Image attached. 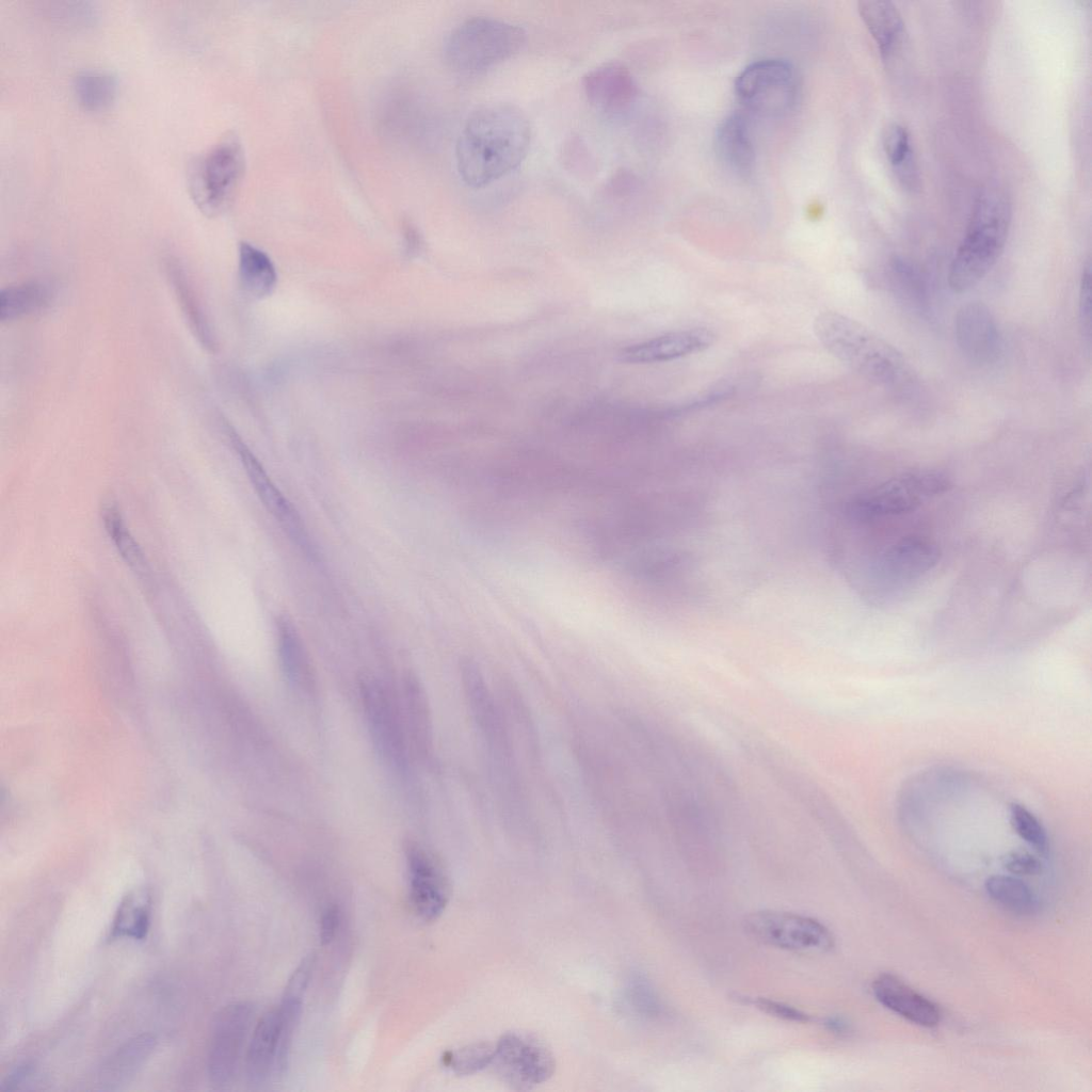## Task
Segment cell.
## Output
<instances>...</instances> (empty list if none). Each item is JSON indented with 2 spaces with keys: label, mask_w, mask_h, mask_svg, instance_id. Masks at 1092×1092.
Listing matches in <instances>:
<instances>
[{
  "label": "cell",
  "mask_w": 1092,
  "mask_h": 1092,
  "mask_svg": "<svg viewBox=\"0 0 1092 1092\" xmlns=\"http://www.w3.org/2000/svg\"><path fill=\"white\" fill-rule=\"evenodd\" d=\"M35 1075V1067L33 1064L25 1063L17 1066L2 1081L1 1090L12 1091L26 1087L30 1083L31 1078Z\"/></svg>",
  "instance_id": "cell-40"
},
{
  "label": "cell",
  "mask_w": 1092,
  "mask_h": 1092,
  "mask_svg": "<svg viewBox=\"0 0 1092 1092\" xmlns=\"http://www.w3.org/2000/svg\"><path fill=\"white\" fill-rule=\"evenodd\" d=\"M941 549L932 540L920 536H904L885 552V569L894 577L914 579L931 571L941 560Z\"/></svg>",
  "instance_id": "cell-21"
},
{
  "label": "cell",
  "mask_w": 1092,
  "mask_h": 1092,
  "mask_svg": "<svg viewBox=\"0 0 1092 1092\" xmlns=\"http://www.w3.org/2000/svg\"><path fill=\"white\" fill-rule=\"evenodd\" d=\"M495 1045L472 1043L445 1054L444 1064L457 1075H471L491 1066Z\"/></svg>",
  "instance_id": "cell-33"
},
{
  "label": "cell",
  "mask_w": 1092,
  "mask_h": 1092,
  "mask_svg": "<svg viewBox=\"0 0 1092 1092\" xmlns=\"http://www.w3.org/2000/svg\"><path fill=\"white\" fill-rule=\"evenodd\" d=\"M860 15L878 45L884 59H888L902 39L904 23L900 12L889 1H861Z\"/></svg>",
  "instance_id": "cell-24"
},
{
  "label": "cell",
  "mask_w": 1092,
  "mask_h": 1092,
  "mask_svg": "<svg viewBox=\"0 0 1092 1092\" xmlns=\"http://www.w3.org/2000/svg\"><path fill=\"white\" fill-rule=\"evenodd\" d=\"M149 924L150 896L146 889H134L119 903L110 929V938L143 940Z\"/></svg>",
  "instance_id": "cell-27"
},
{
  "label": "cell",
  "mask_w": 1092,
  "mask_h": 1092,
  "mask_svg": "<svg viewBox=\"0 0 1092 1092\" xmlns=\"http://www.w3.org/2000/svg\"><path fill=\"white\" fill-rule=\"evenodd\" d=\"M244 170L243 146L232 132L195 158L189 166L188 186L198 209L208 216L225 212L237 194Z\"/></svg>",
  "instance_id": "cell-5"
},
{
  "label": "cell",
  "mask_w": 1092,
  "mask_h": 1092,
  "mask_svg": "<svg viewBox=\"0 0 1092 1092\" xmlns=\"http://www.w3.org/2000/svg\"><path fill=\"white\" fill-rule=\"evenodd\" d=\"M406 855L411 904L421 919L435 920L449 901L448 880L438 864L422 849L411 847Z\"/></svg>",
  "instance_id": "cell-12"
},
{
  "label": "cell",
  "mask_w": 1092,
  "mask_h": 1092,
  "mask_svg": "<svg viewBox=\"0 0 1092 1092\" xmlns=\"http://www.w3.org/2000/svg\"><path fill=\"white\" fill-rule=\"evenodd\" d=\"M717 339L706 327L685 328L631 344L619 352L626 364L664 363L696 354L710 348Z\"/></svg>",
  "instance_id": "cell-14"
},
{
  "label": "cell",
  "mask_w": 1092,
  "mask_h": 1092,
  "mask_svg": "<svg viewBox=\"0 0 1092 1092\" xmlns=\"http://www.w3.org/2000/svg\"><path fill=\"white\" fill-rule=\"evenodd\" d=\"M582 86L588 100L598 110L620 114L630 108L638 95L631 71L620 62L603 63L589 70Z\"/></svg>",
  "instance_id": "cell-16"
},
{
  "label": "cell",
  "mask_w": 1092,
  "mask_h": 1092,
  "mask_svg": "<svg viewBox=\"0 0 1092 1092\" xmlns=\"http://www.w3.org/2000/svg\"><path fill=\"white\" fill-rule=\"evenodd\" d=\"M504 1082L518 1090L547 1081L555 1072L550 1050L536 1039L518 1032L503 1034L495 1044L491 1063Z\"/></svg>",
  "instance_id": "cell-11"
},
{
  "label": "cell",
  "mask_w": 1092,
  "mask_h": 1092,
  "mask_svg": "<svg viewBox=\"0 0 1092 1092\" xmlns=\"http://www.w3.org/2000/svg\"><path fill=\"white\" fill-rule=\"evenodd\" d=\"M525 42L526 32L517 25L493 17H471L447 35L444 59L456 71L477 73L512 58Z\"/></svg>",
  "instance_id": "cell-4"
},
{
  "label": "cell",
  "mask_w": 1092,
  "mask_h": 1092,
  "mask_svg": "<svg viewBox=\"0 0 1092 1092\" xmlns=\"http://www.w3.org/2000/svg\"><path fill=\"white\" fill-rule=\"evenodd\" d=\"M238 280L242 291L252 299L270 295L277 283V273L271 258L248 242L238 248Z\"/></svg>",
  "instance_id": "cell-25"
},
{
  "label": "cell",
  "mask_w": 1092,
  "mask_h": 1092,
  "mask_svg": "<svg viewBox=\"0 0 1092 1092\" xmlns=\"http://www.w3.org/2000/svg\"><path fill=\"white\" fill-rule=\"evenodd\" d=\"M626 1000L635 1011L646 1016L655 1015L659 1011L657 996L647 980L642 977L631 979L626 989Z\"/></svg>",
  "instance_id": "cell-35"
},
{
  "label": "cell",
  "mask_w": 1092,
  "mask_h": 1092,
  "mask_svg": "<svg viewBox=\"0 0 1092 1092\" xmlns=\"http://www.w3.org/2000/svg\"><path fill=\"white\" fill-rule=\"evenodd\" d=\"M253 1018L254 1007L245 1001L229 1003L215 1015L207 1061L208 1075L213 1086L222 1088L232 1081Z\"/></svg>",
  "instance_id": "cell-10"
},
{
  "label": "cell",
  "mask_w": 1092,
  "mask_h": 1092,
  "mask_svg": "<svg viewBox=\"0 0 1092 1092\" xmlns=\"http://www.w3.org/2000/svg\"><path fill=\"white\" fill-rule=\"evenodd\" d=\"M735 998H737V1001L741 1003L754 1006L755 1008L761 1010L765 1013H768L770 1015H773L785 1021L798 1023H807L810 1021V1016L807 1013L781 1001L768 999L765 997H754L738 994L735 995Z\"/></svg>",
  "instance_id": "cell-36"
},
{
  "label": "cell",
  "mask_w": 1092,
  "mask_h": 1092,
  "mask_svg": "<svg viewBox=\"0 0 1092 1092\" xmlns=\"http://www.w3.org/2000/svg\"><path fill=\"white\" fill-rule=\"evenodd\" d=\"M883 148L903 186L915 187L917 168L906 128L897 123L888 125L883 133Z\"/></svg>",
  "instance_id": "cell-31"
},
{
  "label": "cell",
  "mask_w": 1092,
  "mask_h": 1092,
  "mask_svg": "<svg viewBox=\"0 0 1092 1092\" xmlns=\"http://www.w3.org/2000/svg\"><path fill=\"white\" fill-rule=\"evenodd\" d=\"M52 290L41 282L9 286L0 292V320L11 322L39 312L52 302Z\"/></svg>",
  "instance_id": "cell-26"
},
{
  "label": "cell",
  "mask_w": 1092,
  "mask_h": 1092,
  "mask_svg": "<svg viewBox=\"0 0 1092 1092\" xmlns=\"http://www.w3.org/2000/svg\"><path fill=\"white\" fill-rule=\"evenodd\" d=\"M276 626L278 653L288 679L300 688L310 687L309 660L295 626L287 615H279Z\"/></svg>",
  "instance_id": "cell-28"
},
{
  "label": "cell",
  "mask_w": 1092,
  "mask_h": 1092,
  "mask_svg": "<svg viewBox=\"0 0 1092 1092\" xmlns=\"http://www.w3.org/2000/svg\"><path fill=\"white\" fill-rule=\"evenodd\" d=\"M1011 220L1012 206L1006 192L996 186L984 187L949 267L948 284L954 292L970 290L995 266L1005 250Z\"/></svg>",
  "instance_id": "cell-3"
},
{
  "label": "cell",
  "mask_w": 1092,
  "mask_h": 1092,
  "mask_svg": "<svg viewBox=\"0 0 1092 1092\" xmlns=\"http://www.w3.org/2000/svg\"><path fill=\"white\" fill-rule=\"evenodd\" d=\"M226 432L256 494L267 511L275 518L288 537L305 556L312 561H318L319 552L317 546L311 540L296 509L275 485L259 460L229 424H226Z\"/></svg>",
  "instance_id": "cell-9"
},
{
  "label": "cell",
  "mask_w": 1092,
  "mask_h": 1092,
  "mask_svg": "<svg viewBox=\"0 0 1092 1092\" xmlns=\"http://www.w3.org/2000/svg\"><path fill=\"white\" fill-rule=\"evenodd\" d=\"M340 914L336 905L327 906L320 919V942L322 945L330 944L336 933L339 926Z\"/></svg>",
  "instance_id": "cell-39"
},
{
  "label": "cell",
  "mask_w": 1092,
  "mask_h": 1092,
  "mask_svg": "<svg viewBox=\"0 0 1092 1092\" xmlns=\"http://www.w3.org/2000/svg\"><path fill=\"white\" fill-rule=\"evenodd\" d=\"M823 1025L826 1026L830 1030L835 1031V1032H844L848 1028L847 1024L841 1018H838V1017L825 1018L823 1021Z\"/></svg>",
  "instance_id": "cell-42"
},
{
  "label": "cell",
  "mask_w": 1092,
  "mask_h": 1092,
  "mask_svg": "<svg viewBox=\"0 0 1092 1092\" xmlns=\"http://www.w3.org/2000/svg\"><path fill=\"white\" fill-rule=\"evenodd\" d=\"M872 992L884 1007L919 1026L934 1027L941 1021L934 1002L892 974L878 976L872 982Z\"/></svg>",
  "instance_id": "cell-17"
},
{
  "label": "cell",
  "mask_w": 1092,
  "mask_h": 1092,
  "mask_svg": "<svg viewBox=\"0 0 1092 1092\" xmlns=\"http://www.w3.org/2000/svg\"><path fill=\"white\" fill-rule=\"evenodd\" d=\"M310 977L311 973L308 968L296 967L288 980L277 1008L278 1044L274 1070L276 1077L283 1076L287 1071L292 1039L301 1017L304 995Z\"/></svg>",
  "instance_id": "cell-20"
},
{
  "label": "cell",
  "mask_w": 1092,
  "mask_h": 1092,
  "mask_svg": "<svg viewBox=\"0 0 1092 1092\" xmlns=\"http://www.w3.org/2000/svg\"><path fill=\"white\" fill-rule=\"evenodd\" d=\"M118 90L116 76L105 68H85L73 79L74 95L84 109L100 111L115 99Z\"/></svg>",
  "instance_id": "cell-29"
},
{
  "label": "cell",
  "mask_w": 1092,
  "mask_h": 1092,
  "mask_svg": "<svg viewBox=\"0 0 1092 1092\" xmlns=\"http://www.w3.org/2000/svg\"><path fill=\"white\" fill-rule=\"evenodd\" d=\"M1091 262L1088 260L1082 268L1078 296V315L1082 336L1091 339Z\"/></svg>",
  "instance_id": "cell-37"
},
{
  "label": "cell",
  "mask_w": 1092,
  "mask_h": 1092,
  "mask_svg": "<svg viewBox=\"0 0 1092 1092\" xmlns=\"http://www.w3.org/2000/svg\"><path fill=\"white\" fill-rule=\"evenodd\" d=\"M739 99L754 113L780 116L788 112L797 97V78L792 65L782 59H761L749 64L737 76Z\"/></svg>",
  "instance_id": "cell-7"
},
{
  "label": "cell",
  "mask_w": 1092,
  "mask_h": 1092,
  "mask_svg": "<svg viewBox=\"0 0 1092 1092\" xmlns=\"http://www.w3.org/2000/svg\"><path fill=\"white\" fill-rule=\"evenodd\" d=\"M1005 868L1013 874L1034 876L1041 872L1040 861L1030 853L1014 851L1006 855Z\"/></svg>",
  "instance_id": "cell-38"
},
{
  "label": "cell",
  "mask_w": 1092,
  "mask_h": 1092,
  "mask_svg": "<svg viewBox=\"0 0 1092 1092\" xmlns=\"http://www.w3.org/2000/svg\"><path fill=\"white\" fill-rule=\"evenodd\" d=\"M956 339L962 353L979 365L994 363L1001 351V337L995 318L985 304H963L954 319Z\"/></svg>",
  "instance_id": "cell-13"
},
{
  "label": "cell",
  "mask_w": 1092,
  "mask_h": 1092,
  "mask_svg": "<svg viewBox=\"0 0 1092 1092\" xmlns=\"http://www.w3.org/2000/svg\"><path fill=\"white\" fill-rule=\"evenodd\" d=\"M403 237L410 253H416L421 244V239L416 227L408 221L403 222Z\"/></svg>",
  "instance_id": "cell-41"
},
{
  "label": "cell",
  "mask_w": 1092,
  "mask_h": 1092,
  "mask_svg": "<svg viewBox=\"0 0 1092 1092\" xmlns=\"http://www.w3.org/2000/svg\"><path fill=\"white\" fill-rule=\"evenodd\" d=\"M531 126L524 111L508 101L485 102L467 116L456 141L462 180L481 188L515 170L526 158Z\"/></svg>",
  "instance_id": "cell-1"
},
{
  "label": "cell",
  "mask_w": 1092,
  "mask_h": 1092,
  "mask_svg": "<svg viewBox=\"0 0 1092 1092\" xmlns=\"http://www.w3.org/2000/svg\"><path fill=\"white\" fill-rule=\"evenodd\" d=\"M164 271L191 333L204 349L214 352L216 339L213 328L184 267L177 258L167 256Z\"/></svg>",
  "instance_id": "cell-18"
},
{
  "label": "cell",
  "mask_w": 1092,
  "mask_h": 1092,
  "mask_svg": "<svg viewBox=\"0 0 1092 1092\" xmlns=\"http://www.w3.org/2000/svg\"><path fill=\"white\" fill-rule=\"evenodd\" d=\"M157 1046V1039L142 1033L126 1041L100 1066L97 1085L101 1090H119L143 1069Z\"/></svg>",
  "instance_id": "cell-19"
},
{
  "label": "cell",
  "mask_w": 1092,
  "mask_h": 1092,
  "mask_svg": "<svg viewBox=\"0 0 1092 1092\" xmlns=\"http://www.w3.org/2000/svg\"><path fill=\"white\" fill-rule=\"evenodd\" d=\"M951 487L949 478L936 470H913L894 477L853 499L851 517L868 520L916 510L925 500Z\"/></svg>",
  "instance_id": "cell-6"
},
{
  "label": "cell",
  "mask_w": 1092,
  "mask_h": 1092,
  "mask_svg": "<svg viewBox=\"0 0 1092 1092\" xmlns=\"http://www.w3.org/2000/svg\"><path fill=\"white\" fill-rule=\"evenodd\" d=\"M278 1044L277 1009L264 1013L256 1024L245 1056V1073L252 1085H262L274 1075Z\"/></svg>",
  "instance_id": "cell-23"
},
{
  "label": "cell",
  "mask_w": 1092,
  "mask_h": 1092,
  "mask_svg": "<svg viewBox=\"0 0 1092 1092\" xmlns=\"http://www.w3.org/2000/svg\"><path fill=\"white\" fill-rule=\"evenodd\" d=\"M746 932L755 940L781 949L822 953L832 950L835 940L816 919L780 911H758L744 920Z\"/></svg>",
  "instance_id": "cell-8"
},
{
  "label": "cell",
  "mask_w": 1092,
  "mask_h": 1092,
  "mask_svg": "<svg viewBox=\"0 0 1092 1092\" xmlns=\"http://www.w3.org/2000/svg\"><path fill=\"white\" fill-rule=\"evenodd\" d=\"M985 890L997 903L1019 914H1031L1038 908L1037 897L1029 886L1014 877L992 876L985 881Z\"/></svg>",
  "instance_id": "cell-32"
},
{
  "label": "cell",
  "mask_w": 1092,
  "mask_h": 1092,
  "mask_svg": "<svg viewBox=\"0 0 1092 1092\" xmlns=\"http://www.w3.org/2000/svg\"><path fill=\"white\" fill-rule=\"evenodd\" d=\"M1010 824L1014 832L1040 852L1047 848V835L1040 820L1024 805H1010Z\"/></svg>",
  "instance_id": "cell-34"
},
{
  "label": "cell",
  "mask_w": 1092,
  "mask_h": 1092,
  "mask_svg": "<svg viewBox=\"0 0 1092 1092\" xmlns=\"http://www.w3.org/2000/svg\"><path fill=\"white\" fill-rule=\"evenodd\" d=\"M363 695L374 743L385 760L399 771L406 767L402 730L396 711L383 689L374 681L363 686Z\"/></svg>",
  "instance_id": "cell-15"
},
{
  "label": "cell",
  "mask_w": 1092,
  "mask_h": 1092,
  "mask_svg": "<svg viewBox=\"0 0 1092 1092\" xmlns=\"http://www.w3.org/2000/svg\"><path fill=\"white\" fill-rule=\"evenodd\" d=\"M813 328L832 356L877 385L900 389L913 383V369L902 353L861 322L828 310L815 318Z\"/></svg>",
  "instance_id": "cell-2"
},
{
  "label": "cell",
  "mask_w": 1092,
  "mask_h": 1092,
  "mask_svg": "<svg viewBox=\"0 0 1092 1092\" xmlns=\"http://www.w3.org/2000/svg\"><path fill=\"white\" fill-rule=\"evenodd\" d=\"M101 518L106 531L127 565L139 576H145L148 564L143 550L132 536L115 502L102 504Z\"/></svg>",
  "instance_id": "cell-30"
},
{
  "label": "cell",
  "mask_w": 1092,
  "mask_h": 1092,
  "mask_svg": "<svg viewBox=\"0 0 1092 1092\" xmlns=\"http://www.w3.org/2000/svg\"><path fill=\"white\" fill-rule=\"evenodd\" d=\"M716 148L722 163L734 174L748 177L755 164V150L748 122L740 113L724 117L716 133Z\"/></svg>",
  "instance_id": "cell-22"
}]
</instances>
